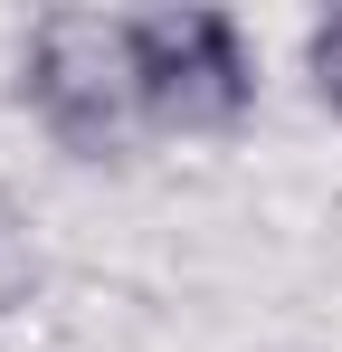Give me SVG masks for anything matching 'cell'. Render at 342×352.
Wrapping results in <instances>:
<instances>
[{
  "instance_id": "obj_1",
  "label": "cell",
  "mask_w": 342,
  "mask_h": 352,
  "mask_svg": "<svg viewBox=\"0 0 342 352\" xmlns=\"http://www.w3.org/2000/svg\"><path fill=\"white\" fill-rule=\"evenodd\" d=\"M19 105L67 162H124L143 133L133 10H38L19 38Z\"/></svg>"
},
{
  "instance_id": "obj_2",
  "label": "cell",
  "mask_w": 342,
  "mask_h": 352,
  "mask_svg": "<svg viewBox=\"0 0 342 352\" xmlns=\"http://www.w3.org/2000/svg\"><path fill=\"white\" fill-rule=\"evenodd\" d=\"M133 76L143 133L162 143H228L257 124V48L228 10H133Z\"/></svg>"
},
{
  "instance_id": "obj_3",
  "label": "cell",
  "mask_w": 342,
  "mask_h": 352,
  "mask_svg": "<svg viewBox=\"0 0 342 352\" xmlns=\"http://www.w3.org/2000/svg\"><path fill=\"white\" fill-rule=\"evenodd\" d=\"M304 86H314V105L342 124V10H323V19L304 29Z\"/></svg>"
},
{
  "instance_id": "obj_4",
  "label": "cell",
  "mask_w": 342,
  "mask_h": 352,
  "mask_svg": "<svg viewBox=\"0 0 342 352\" xmlns=\"http://www.w3.org/2000/svg\"><path fill=\"white\" fill-rule=\"evenodd\" d=\"M19 276H38V257H29V238H19V210L0 200V295L19 286Z\"/></svg>"
}]
</instances>
